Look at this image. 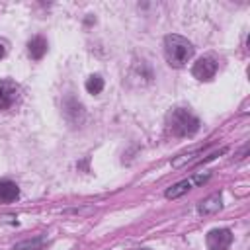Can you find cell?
<instances>
[{
	"label": "cell",
	"instance_id": "obj_1",
	"mask_svg": "<svg viewBox=\"0 0 250 250\" xmlns=\"http://www.w3.org/2000/svg\"><path fill=\"white\" fill-rule=\"evenodd\" d=\"M164 57L170 66H184L193 57V47L182 35H166L164 39Z\"/></svg>",
	"mask_w": 250,
	"mask_h": 250
},
{
	"label": "cell",
	"instance_id": "obj_2",
	"mask_svg": "<svg viewBox=\"0 0 250 250\" xmlns=\"http://www.w3.org/2000/svg\"><path fill=\"white\" fill-rule=\"evenodd\" d=\"M170 131L176 137H189L199 129V119L188 109H174L168 119Z\"/></svg>",
	"mask_w": 250,
	"mask_h": 250
},
{
	"label": "cell",
	"instance_id": "obj_3",
	"mask_svg": "<svg viewBox=\"0 0 250 250\" xmlns=\"http://www.w3.org/2000/svg\"><path fill=\"white\" fill-rule=\"evenodd\" d=\"M20 100V86L12 80H0V111L10 109Z\"/></svg>",
	"mask_w": 250,
	"mask_h": 250
},
{
	"label": "cell",
	"instance_id": "obj_4",
	"mask_svg": "<svg viewBox=\"0 0 250 250\" xmlns=\"http://www.w3.org/2000/svg\"><path fill=\"white\" fill-rule=\"evenodd\" d=\"M232 242V232L229 229H215L207 234V246L211 250H227Z\"/></svg>",
	"mask_w": 250,
	"mask_h": 250
},
{
	"label": "cell",
	"instance_id": "obj_5",
	"mask_svg": "<svg viewBox=\"0 0 250 250\" xmlns=\"http://www.w3.org/2000/svg\"><path fill=\"white\" fill-rule=\"evenodd\" d=\"M217 72V61L211 59V57H203L199 59L193 68H191V74L197 78V80H211Z\"/></svg>",
	"mask_w": 250,
	"mask_h": 250
},
{
	"label": "cell",
	"instance_id": "obj_6",
	"mask_svg": "<svg viewBox=\"0 0 250 250\" xmlns=\"http://www.w3.org/2000/svg\"><path fill=\"white\" fill-rule=\"evenodd\" d=\"M209 178V174H197V176H191V178H188V180H182V182H178L176 186H172L168 191H166V197L168 199H174V197H180V195H184L186 191H189L193 186H197V184H203L205 180Z\"/></svg>",
	"mask_w": 250,
	"mask_h": 250
},
{
	"label": "cell",
	"instance_id": "obj_7",
	"mask_svg": "<svg viewBox=\"0 0 250 250\" xmlns=\"http://www.w3.org/2000/svg\"><path fill=\"white\" fill-rule=\"evenodd\" d=\"M27 53H29V57L35 59V61L43 59V55L47 53V41H45L41 35L33 37V39L27 43Z\"/></svg>",
	"mask_w": 250,
	"mask_h": 250
},
{
	"label": "cell",
	"instance_id": "obj_8",
	"mask_svg": "<svg viewBox=\"0 0 250 250\" xmlns=\"http://www.w3.org/2000/svg\"><path fill=\"white\" fill-rule=\"evenodd\" d=\"M18 195H20V189H18V186H16L14 182H10V180H2V182H0V201L10 203V201H14Z\"/></svg>",
	"mask_w": 250,
	"mask_h": 250
},
{
	"label": "cell",
	"instance_id": "obj_9",
	"mask_svg": "<svg viewBox=\"0 0 250 250\" xmlns=\"http://www.w3.org/2000/svg\"><path fill=\"white\" fill-rule=\"evenodd\" d=\"M219 209H221V195H219V193L207 197V199L201 201L199 207H197V211H199L201 215H209V213H215V211H219Z\"/></svg>",
	"mask_w": 250,
	"mask_h": 250
},
{
	"label": "cell",
	"instance_id": "obj_10",
	"mask_svg": "<svg viewBox=\"0 0 250 250\" xmlns=\"http://www.w3.org/2000/svg\"><path fill=\"white\" fill-rule=\"evenodd\" d=\"M86 90H88L90 94H100V92L104 90V80H102V76H98V74L90 76V78L86 80Z\"/></svg>",
	"mask_w": 250,
	"mask_h": 250
},
{
	"label": "cell",
	"instance_id": "obj_11",
	"mask_svg": "<svg viewBox=\"0 0 250 250\" xmlns=\"http://www.w3.org/2000/svg\"><path fill=\"white\" fill-rule=\"evenodd\" d=\"M4 53H6V49H4V45H2V43H0V59H2V57H4Z\"/></svg>",
	"mask_w": 250,
	"mask_h": 250
}]
</instances>
